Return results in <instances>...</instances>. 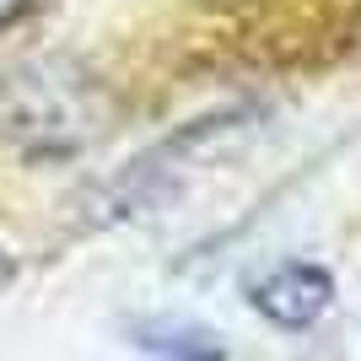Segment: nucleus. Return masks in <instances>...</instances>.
Masks as SVG:
<instances>
[{
	"label": "nucleus",
	"instance_id": "obj_1",
	"mask_svg": "<svg viewBox=\"0 0 361 361\" xmlns=\"http://www.w3.org/2000/svg\"><path fill=\"white\" fill-rule=\"evenodd\" d=\"M103 92L71 60H27L0 75V135L27 157H71L103 135Z\"/></svg>",
	"mask_w": 361,
	"mask_h": 361
},
{
	"label": "nucleus",
	"instance_id": "obj_2",
	"mask_svg": "<svg viewBox=\"0 0 361 361\" xmlns=\"http://www.w3.org/2000/svg\"><path fill=\"white\" fill-rule=\"evenodd\" d=\"M243 130V114H221V119H200L195 130H183L178 140H162L157 151H146L140 162H130L119 178H108L92 195V221H124V216L151 211L157 200L178 195V183L189 173H200V162L221 151V140H232Z\"/></svg>",
	"mask_w": 361,
	"mask_h": 361
},
{
	"label": "nucleus",
	"instance_id": "obj_3",
	"mask_svg": "<svg viewBox=\"0 0 361 361\" xmlns=\"http://www.w3.org/2000/svg\"><path fill=\"white\" fill-rule=\"evenodd\" d=\"M248 302H254V313L270 318L275 329L302 334L334 307V275L324 264H313V259H281L248 286Z\"/></svg>",
	"mask_w": 361,
	"mask_h": 361
},
{
	"label": "nucleus",
	"instance_id": "obj_4",
	"mask_svg": "<svg viewBox=\"0 0 361 361\" xmlns=\"http://www.w3.org/2000/svg\"><path fill=\"white\" fill-rule=\"evenodd\" d=\"M135 345L151 350V356H221L216 334L189 329V324H140Z\"/></svg>",
	"mask_w": 361,
	"mask_h": 361
},
{
	"label": "nucleus",
	"instance_id": "obj_5",
	"mask_svg": "<svg viewBox=\"0 0 361 361\" xmlns=\"http://www.w3.org/2000/svg\"><path fill=\"white\" fill-rule=\"evenodd\" d=\"M11 281H16V259L6 254V248H0V297L11 291Z\"/></svg>",
	"mask_w": 361,
	"mask_h": 361
},
{
	"label": "nucleus",
	"instance_id": "obj_6",
	"mask_svg": "<svg viewBox=\"0 0 361 361\" xmlns=\"http://www.w3.org/2000/svg\"><path fill=\"white\" fill-rule=\"evenodd\" d=\"M27 6H32V0H0V27H6V22H16Z\"/></svg>",
	"mask_w": 361,
	"mask_h": 361
}]
</instances>
